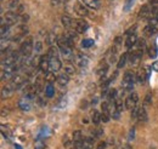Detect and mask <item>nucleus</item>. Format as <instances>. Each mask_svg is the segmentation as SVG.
I'll return each instance as SVG.
<instances>
[{
  "instance_id": "6",
  "label": "nucleus",
  "mask_w": 158,
  "mask_h": 149,
  "mask_svg": "<svg viewBox=\"0 0 158 149\" xmlns=\"http://www.w3.org/2000/svg\"><path fill=\"white\" fill-rule=\"evenodd\" d=\"M135 80H136V75H134L131 70H127L123 76V81H122L123 89L125 91H133V89L135 86Z\"/></svg>"
},
{
  "instance_id": "22",
  "label": "nucleus",
  "mask_w": 158,
  "mask_h": 149,
  "mask_svg": "<svg viewBox=\"0 0 158 149\" xmlns=\"http://www.w3.org/2000/svg\"><path fill=\"white\" fill-rule=\"evenodd\" d=\"M91 121L94 125H99L100 123L102 121V114L99 111H94L91 114Z\"/></svg>"
},
{
  "instance_id": "25",
  "label": "nucleus",
  "mask_w": 158,
  "mask_h": 149,
  "mask_svg": "<svg viewBox=\"0 0 158 149\" xmlns=\"http://www.w3.org/2000/svg\"><path fill=\"white\" fill-rule=\"evenodd\" d=\"M138 120L141 123H146L147 121V112L145 108H139V114H138Z\"/></svg>"
},
{
  "instance_id": "19",
  "label": "nucleus",
  "mask_w": 158,
  "mask_h": 149,
  "mask_svg": "<svg viewBox=\"0 0 158 149\" xmlns=\"http://www.w3.org/2000/svg\"><path fill=\"white\" fill-rule=\"evenodd\" d=\"M136 42H138L136 34H135V33H133V34L128 35V38H127V40H125V47H127V49H131Z\"/></svg>"
},
{
  "instance_id": "28",
  "label": "nucleus",
  "mask_w": 158,
  "mask_h": 149,
  "mask_svg": "<svg viewBox=\"0 0 158 149\" xmlns=\"http://www.w3.org/2000/svg\"><path fill=\"white\" fill-rule=\"evenodd\" d=\"M19 6H20V0H9L7 1V9L10 11L16 10Z\"/></svg>"
},
{
  "instance_id": "5",
  "label": "nucleus",
  "mask_w": 158,
  "mask_h": 149,
  "mask_svg": "<svg viewBox=\"0 0 158 149\" xmlns=\"http://www.w3.org/2000/svg\"><path fill=\"white\" fill-rule=\"evenodd\" d=\"M20 68H21V62H17V63L11 64V66L2 67V69H1V80L14 78L15 75L17 74V72L20 70Z\"/></svg>"
},
{
  "instance_id": "32",
  "label": "nucleus",
  "mask_w": 158,
  "mask_h": 149,
  "mask_svg": "<svg viewBox=\"0 0 158 149\" xmlns=\"http://www.w3.org/2000/svg\"><path fill=\"white\" fill-rule=\"evenodd\" d=\"M45 80L48 81V84H52V83L55 81V73L51 72V70H49V72L45 74Z\"/></svg>"
},
{
  "instance_id": "48",
  "label": "nucleus",
  "mask_w": 158,
  "mask_h": 149,
  "mask_svg": "<svg viewBox=\"0 0 158 149\" xmlns=\"http://www.w3.org/2000/svg\"><path fill=\"white\" fill-rule=\"evenodd\" d=\"M59 4V0H52V5H57Z\"/></svg>"
},
{
  "instance_id": "15",
  "label": "nucleus",
  "mask_w": 158,
  "mask_h": 149,
  "mask_svg": "<svg viewBox=\"0 0 158 149\" xmlns=\"http://www.w3.org/2000/svg\"><path fill=\"white\" fill-rule=\"evenodd\" d=\"M107 72H108V64H107L105 61H102L99 64L98 69H96V75L99 76L100 80H103L106 74H107Z\"/></svg>"
},
{
  "instance_id": "40",
  "label": "nucleus",
  "mask_w": 158,
  "mask_h": 149,
  "mask_svg": "<svg viewBox=\"0 0 158 149\" xmlns=\"http://www.w3.org/2000/svg\"><path fill=\"white\" fill-rule=\"evenodd\" d=\"M34 49H35V52H41V50H43V42L41 41H37L35 45H34Z\"/></svg>"
},
{
  "instance_id": "30",
  "label": "nucleus",
  "mask_w": 158,
  "mask_h": 149,
  "mask_svg": "<svg viewBox=\"0 0 158 149\" xmlns=\"http://www.w3.org/2000/svg\"><path fill=\"white\" fill-rule=\"evenodd\" d=\"M107 101L111 103L112 101H116L117 99V90L116 89H110V91H108V95H107Z\"/></svg>"
},
{
  "instance_id": "7",
  "label": "nucleus",
  "mask_w": 158,
  "mask_h": 149,
  "mask_svg": "<svg viewBox=\"0 0 158 149\" xmlns=\"http://www.w3.org/2000/svg\"><path fill=\"white\" fill-rule=\"evenodd\" d=\"M20 21L19 14L14 12V11H7L5 15L1 16V24H7V26H14Z\"/></svg>"
},
{
  "instance_id": "9",
  "label": "nucleus",
  "mask_w": 158,
  "mask_h": 149,
  "mask_svg": "<svg viewBox=\"0 0 158 149\" xmlns=\"http://www.w3.org/2000/svg\"><path fill=\"white\" fill-rule=\"evenodd\" d=\"M89 28V23L84 18H78L76 21H73V29L78 33V34H83L88 30Z\"/></svg>"
},
{
  "instance_id": "26",
  "label": "nucleus",
  "mask_w": 158,
  "mask_h": 149,
  "mask_svg": "<svg viewBox=\"0 0 158 149\" xmlns=\"http://www.w3.org/2000/svg\"><path fill=\"white\" fill-rule=\"evenodd\" d=\"M54 95H55V87H54V85L52 84H48L46 87H45V96L48 98H52Z\"/></svg>"
},
{
  "instance_id": "18",
  "label": "nucleus",
  "mask_w": 158,
  "mask_h": 149,
  "mask_svg": "<svg viewBox=\"0 0 158 149\" xmlns=\"http://www.w3.org/2000/svg\"><path fill=\"white\" fill-rule=\"evenodd\" d=\"M88 62H89L88 57L84 56V55H77V56L74 57V63L77 66H79V67H86Z\"/></svg>"
},
{
  "instance_id": "47",
  "label": "nucleus",
  "mask_w": 158,
  "mask_h": 149,
  "mask_svg": "<svg viewBox=\"0 0 158 149\" xmlns=\"http://www.w3.org/2000/svg\"><path fill=\"white\" fill-rule=\"evenodd\" d=\"M150 98H151V96L148 95V96L146 97V103H151V101H150Z\"/></svg>"
},
{
  "instance_id": "42",
  "label": "nucleus",
  "mask_w": 158,
  "mask_h": 149,
  "mask_svg": "<svg viewBox=\"0 0 158 149\" xmlns=\"http://www.w3.org/2000/svg\"><path fill=\"white\" fill-rule=\"evenodd\" d=\"M62 143H63L66 147H67V146H69V143H71V142H69V138H68V136H67V135L63 137V141H62Z\"/></svg>"
},
{
  "instance_id": "45",
  "label": "nucleus",
  "mask_w": 158,
  "mask_h": 149,
  "mask_svg": "<svg viewBox=\"0 0 158 149\" xmlns=\"http://www.w3.org/2000/svg\"><path fill=\"white\" fill-rule=\"evenodd\" d=\"M152 70H155V72H158V61H156V62L152 64Z\"/></svg>"
},
{
  "instance_id": "21",
  "label": "nucleus",
  "mask_w": 158,
  "mask_h": 149,
  "mask_svg": "<svg viewBox=\"0 0 158 149\" xmlns=\"http://www.w3.org/2000/svg\"><path fill=\"white\" fill-rule=\"evenodd\" d=\"M61 22H62V26L64 27V28H67V29H71V28H73V19L71 18L69 16H62L61 17Z\"/></svg>"
},
{
  "instance_id": "17",
  "label": "nucleus",
  "mask_w": 158,
  "mask_h": 149,
  "mask_svg": "<svg viewBox=\"0 0 158 149\" xmlns=\"http://www.w3.org/2000/svg\"><path fill=\"white\" fill-rule=\"evenodd\" d=\"M19 108H20L21 111H23V112H29L31 108H32V106H31V99H28V98H26V97L21 98L20 101H19Z\"/></svg>"
},
{
  "instance_id": "27",
  "label": "nucleus",
  "mask_w": 158,
  "mask_h": 149,
  "mask_svg": "<svg viewBox=\"0 0 158 149\" xmlns=\"http://www.w3.org/2000/svg\"><path fill=\"white\" fill-rule=\"evenodd\" d=\"M128 56H129V52H125V54H123L122 56L119 57V61H118V63H117V67H118V69L123 68V67L125 66V63H127V59H128Z\"/></svg>"
},
{
  "instance_id": "50",
  "label": "nucleus",
  "mask_w": 158,
  "mask_h": 149,
  "mask_svg": "<svg viewBox=\"0 0 158 149\" xmlns=\"http://www.w3.org/2000/svg\"><path fill=\"white\" fill-rule=\"evenodd\" d=\"M1 1H2V0H1Z\"/></svg>"
},
{
  "instance_id": "37",
  "label": "nucleus",
  "mask_w": 158,
  "mask_h": 149,
  "mask_svg": "<svg viewBox=\"0 0 158 149\" xmlns=\"http://www.w3.org/2000/svg\"><path fill=\"white\" fill-rule=\"evenodd\" d=\"M148 51H150V57H151V58H156L158 54L157 45H156V44H152V46H151V49H150Z\"/></svg>"
},
{
  "instance_id": "16",
  "label": "nucleus",
  "mask_w": 158,
  "mask_h": 149,
  "mask_svg": "<svg viewBox=\"0 0 158 149\" xmlns=\"http://www.w3.org/2000/svg\"><path fill=\"white\" fill-rule=\"evenodd\" d=\"M151 15H152V10L148 4H145L139 11V18H150Z\"/></svg>"
},
{
  "instance_id": "3",
  "label": "nucleus",
  "mask_w": 158,
  "mask_h": 149,
  "mask_svg": "<svg viewBox=\"0 0 158 149\" xmlns=\"http://www.w3.org/2000/svg\"><path fill=\"white\" fill-rule=\"evenodd\" d=\"M143 49H145V41L143 40H138V42L131 47V51L129 52L130 56V63L133 66H138L140 59L143 55Z\"/></svg>"
},
{
  "instance_id": "20",
  "label": "nucleus",
  "mask_w": 158,
  "mask_h": 149,
  "mask_svg": "<svg viewBox=\"0 0 158 149\" xmlns=\"http://www.w3.org/2000/svg\"><path fill=\"white\" fill-rule=\"evenodd\" d=\"M81 1L86 7H90L94 10H98L100 7V0H81Z\"/></svg>"
},
{
  "instance_id": "13",
  "label": "nucleus",
  "mask_w": 158,
  "mask_h": 149,
  "mask_svg": "<svg viewBox=\"0 0 158 149\" xmlns=\"http://www.w3.org/2000/svg\"><path fill=\"white\" fill-rule=\"evenodd\" d=\"M73 10H74V12H76L78 16H80V17H86V16L89 15V11H88L86 6H85L83 2H77V4H74Z\"/></svg>"
},
{
  "instance_id": "4",
  "label": "nucleus",
  "mask_w": 158,
  "mask_h": 149,
  "mask_svg": "<svg viewBox=\"0 0 158 149\" xmlns=\"http://www.w3.org/2000/svg\"><path fill=\"white\" fill-rule=\"evenodd\" d=\"M33 49H34V44H33V39L31 37H28L27 39H24L21 44L20 47V54L22 58H28V57L32 55L33 52Z\"/></svg>"
},
{
  "instance_id": "2",
  "label": "nucleus",
  "mask_w": 158,
  "mask_h": 149,
  "mask_svg": "<svg viewBox=\"0 0 158 149\" xmlns=\"http://www.w3.org/2000/svg\"><path fill=\"white\" fill-rule=\"evenodd\" d=\"M46 55L49 56V61H50V70L54 73L59 72L62 67V62L59 56V49L55 46H50Z\"/></svg>"
},
{
  "instance_id": "38",
  "label": "nucleus",
  "mask_w": 158,
  "mask_h": 149,
  "mask_svg": "<svg viewBox=\"0 0 158 149\" xmlns=\"http://www.w3.org/2000/svg\"><path fill=\"white\" fill-rule=\"evenodd\" d=\"M55 39H57V38H55V35H52L51 33H49L48 37H46V44H49V45L54 44L55 42Z\"/></svg>"
},
{
  "instance_id": "11",
  "label": "nucleus",
  "mask_w": 158,
  "mask_h": 149,
  "mask_svg": "<svg viewBox=\"0 0 158 149\" xmlns=\"http://www.w3.org/2000/svg\"><path fill=\"white\" fill-rule=\"evenodd\" d=\"M39 70L41 73H44V74H46V73L50 70V61H49V56H48V55L40 56Z\"/></svg>"
},
{
  "instance_id": "29",
  "label": "nucleus",
  "mask_w": 158,
  "mask_h": 149,
  "mask_svg": "<svg viewBox=\"0 0 158 149\" xmlns=\"http://www.w3.org/2000/svg\"><path fill=\"white\" fill-rule=\"evenodd\" d=\"M135 1H136V0H125V2H124V5H123V11H124V12L130 11V10L133 9Z\"/></svg>"
},
{
  "instance_id": "43",
  "label": "nucleus",
  "mask_w": 158,
  "mask_h": 149,
  "mask_svg": "<svg viewBox=\"0 0 158 149\" xmlns=\"http://www.w3.org/2000/svg\"><path fill=\"white\" fill-rule=\"evenodd\" d=\"M108 144H111L112 147H117V141L114 138H110L108 139Z\"/></svg>"
},
{
  "instance_id": "36",
  "label": "nucleus",
  "mask_w": 158,
  "mask_h": 149,
  "mask_svg": "<svg viewBox=\"0 0 158 149\" xmlns=\"http://www.w3.org/2000/svg\"><path fill=\"white\" fill-rule=\"evenodd\" d=\"M94 40L93 39H84L83 41H81V46L84 47V49H88V47H91L93 45H94Z\"/></svg>"
},
{
  "instance_id": "24",
  "label": "nucleus",
  "mask_w": 158,
  "mask_h": 149,
  "mask_svg": "<svg viewBox=\"0 0 158 149\" xmlns=\"http://www.w3.org/2000/svg\"><path fill=\"white\" fill-rule=\"evenodd\" d=\"M14 87L9 84L7 86H5V87H2V90H1V98H5V97H9V96H11L12 93H14Z\"/></svg>"
},
{
  "instance_id": "49",
  "label": "nucleus",
  "mask_w": 158,
  "mask_h": 149,
  "mask_svg": "<svg viewBox=\"0 0 158 149\" xmlns=\"http://www.w3.org/2000/svg\"><path fill=\"white\" fill-rule=\"evenodd\" d=\"M16 149H22V148H21L20 146H16Z\"/></svg>"
},
{
  "instance_id": "1",
  "label": "nucleus",
  "mask_w": 158,
  "mask_h": 149,
  "mask_svg": "<svg viewBox=\"0 0 158 149\" xmlns=\"http://www.w3.org/2000/svg\"><path fill=\"white\" fill-rule=\"evenodd\" d=\"M73 41L74 40H72L71 38H68L67 35H61V37L56 39L59 50L64 57L72 56V54H73Z\"/></svg>"
},
{
  "instance_id": "10",
  "label": "nucleus",
  "mask_w": 158,
  "mask_h": 149,
  "mask_svg": "<svg viewBox=\"0 0 158 149\" xmlns=\"http://www.w3.org/2000/svg\"><path fill=\"white\" fill-rule=\"evenodd\" d=\"M138 102H139V96L136 92H131L125 99V108L128 111H133L138 107Z\"/></svg>"
},
{
  "instance_id": "46",
  "label": "nucleus",
  "mask_w": 158,
  "mask_h": 149,
  "mask_svg": "<svg viewBox=\"0 0 158 149\" xmlns=\"http://www.w3.org/2000/svg\"><path fill=\"white\" fill-rule=\"evenodd\" d=\"M122 149H133V147H131L130 144H124V146L122 147Z\"/></svg>"
},
{
  "instance_id": "14",
  "label": "nucleus",
  "mask_w": 158,
  "mask_h": 149,
  "mask_svg": "<svg viewBox=\"0 0 158 149\" xmlns=\"http://www.w3.org/2000/svg\"><path fill=\"white\" fill-rule=\"evenodd\" d=\"M122 111H123V102H122L119 98H117V99L113 102V111H112V116H113V119H119Z\"/></svg>"
},
{
  "instance_id": "33",
  "label": "nucleus",
  "mask_w": 158,
  "mask_h": 149,
  "mask_svg": "<svg viewBox=\"0 0 158 149\" xmlns=\"http://www.w3.org/2000/svg\"><path fill=\"white\" fill-rule=\"evenodd\" d=\"M74 72H76V69H74V66H72V64H66L64 66V73L67 75H73L74 74Z\"/></svg>"
},
{
  "instance_id": "35",
  "label": "nucleus",
  "mask_w": 158,
  "mask_h": 149,
  "mask_svg": "<svg viewBox=\"0 0 158 149\" xmlns=\"http://www.w3.org/2000/svg\"><path fill=\"white\" fill-rule=\"evenodd\" d=\"M83 139V135L79 130H76L73 132V136H72V141L73 142H78V141H81Z\"/></svg>"
},
{
  "instance_id": "23",
  "label": "nucleus",
  "mask_w": 158,
  "mask_h": 149,
  "mask_svg": "<svg viewBox=\"0 0 158 149\" xmlns=\"http://www.w3.org/2000/svg\"><path fill=\"white\" fill-rule=\"evenodd\" d=\"M57 83H59V85L61 86H66L67 84H68V81H69V75H67L66 73H62V74H60L57 76Z\"/></svg>"
},
{
  "instance_id": "31",
  "label": "nucleus",
  "mask_w": 158,
  "mask_h": 149,
  "mask_svg": "<svg viewBox=\"0 0 158 149\" xmlns=\"http://www.w3.org/2000/svg\"><path fill=\"white\" fill-rule=\"evenodd\" d=\"M156 32H157V28H156V26H151V24H147V27L145 28V34H146V35H148V37L153 35Z\"/></svg>"
},
{
  "instance_id": "41",
  "label": "nucleus",
  "mask_w": 158,
  "mask_h": 149,
  "mask_svg": "<svg viewBox=\"0 0 158 149\" xmlns=\"http://www.w3.org/2000/svg\"><path fill=\"white\" fill-rule=\"evenodd\" d=\"M106 146H107V143H106V142H103V141H101L99 144H98L96 149H106Z\"/></svg>"
},
{
  "instance_id": "34",
  "label": "nucleus",
  "mask_w": 158,
  "mask_h": 149,
  "mask_svg": "<svg viewBox=\"0 0 158 149\" xmlns=\"http://www.w3.org/2000/svg\"><path fill=\"white\" fill-rule=\"evenodd\" d=\"M45 148V142L38 137L37 139H35V143H34V149H44Z\"/></svg>"
},
{
  "instance_id": "39",
  "label": "nucleus",
  "mask_w": 158,
  "mask_h": 149,
  "mask_svg": "<svg viewBox=\"0 0 158 149\" xmlns=\"http://www.w3.org/2000/svg\"><path fill=\"white\" fill-rule=\"evenodd\" d=\"M102 133H103V131L101 130V129H96V130L93 131V137L94 138H99V137L102 136Z\"/></svg>"
},
{
  "instance_id": "44",
  "label": "nucleus",
  "mask_w": 158,
  "mask_h": 149,
  "mask_svg": "<svg viewBox=\"0 0 158 149\" xmlns=\"http://www.w3.org/2000/svg\"><path fill=\"white\" fill-rule=\"evenodd\" d=\"M134 136H135V129L133 127V129L130 130V132H129V137H128V138H129V141H131V139L134 138Z\"/></svg>"
},
{
  "instance_id": "8",
  "label": "nucleus",
  "mask_w": 158,
  "mask_h": 149,
  "mask_svg": "<svg viewBox=\"0 0 158 149\" xmlns=\"http://www.w3.org/2000/svg\"><path fill=\"white\" fill-rule=\"evenodd\" d=\"M151 70H152V67H150V66H146V67L139 69L136 72V81H139L140 84H143L146 80L150 79Z\"/></svg>"
},
{
  "instance_id": "12",
  "label": "nucleus",
  "mask_w": 158,
  "mask_h": 149,
  "mask_svg": "<svg viewBox=\"0 0 158 149\" xmlns=\"http://www.w3.org/2000/svg\"><path fill=\"white\" fill-rule=\"evenodd\" d=\"M110 102L108 101H105L103 103H102V106H101V108H102V121L103 123H108L110 121V118H111V112H110Z\"/></svg>"
}]
</instances>
